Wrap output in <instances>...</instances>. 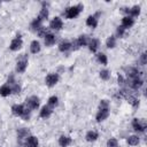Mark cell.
I'll return each instance as SVG.
<instances>
[{
    "instance_id": "cell-33",
    "label": "cell",
    "mask_w": 147,
    "mask_h": 147,
    "mask_svg": "<svg viewBox=\"0 0 147 147\" xmlns=\"http://www.w3.org/2000/svg\"><path fill=\"white\" fill-rule=\"evenodd\" d=\"M117 34H118V37H122L124 34V28L123 26H118L117 28Z\"/></svg>"
},
{
    "instance_id": "cell-20",
    "label": "cell",
    "mask_w": 147,
    "mask_h": 147,
    "mask_svg": "<svg viewBox=\"0 0 147 147\" xmlns=\"http://www.w3.org/2000/svg\"><path fill=\"white\" fill-rule=\"evenodd\" d=\"M86 24L88 26H92V28H95L98 25V18L95 16H88L87 20H86Z\"/></svg>"
},
{
    "instance_id": "cell-10",
    "label": "cell",
    "mask_w": 147,
    "mask_h": 147,
    "mask_svg": "<svg viewBox=\"0 0 147 147\" xmlns=\"http://www.w3.org/2000/svg\"><path fill=\"white\" fill-rule=\"evenodd\" d=\"M123 11L127 13L130 15V17H134V16H138L140 14V7L139 6H133L131 9H127V8H123Z\"/></svg>"
},
{
    "instance_id": "cell-7",
    "label": "cell",
    "mask_w": 147,
    "mask_h": 147,
    "mask_svg": "<svg viewBox=\"0 0 147 147\" xmlns=\"http://www.w3.org/2000/svg\"><path fill=\"white\" fill-rule=\"evenodd\" d=\"M57 80H59V75L57 74H49V75H47V77L45 79L47 86H49V87L54 86L57 83Z\"/></svg>"
},
{
    "instance_id": "cell-12",
    "label": "cell",
    "mask_w": 147,
    "mask_h": 147,
    "mask_svg": "<svg viewBox=\"0 0 147 147\" xmlns=\"http://www.w3.org/2000/svg\"><path fill=\"white\" fill-rule=\"evenodd\" d=\"M108 115H109V110H108V108L100 109L99 113L96 114V121H98V122H102V121H105V119L108 117Z\"/></svg>"
},
{
    "instance_id": "cell-28",
    "label": "cell",
    "mask_w": 147,
    "mask_h": 147,
    "mask_svg": "<svg viewBox=\"0 0 147 147\" xmlns=\"http://www.w3.org/2000/svg\"><path fill=\"white\" fill-rule=\"evenodd\" d=\"M57 103H59V99H57V96H51L49 99H48V106H51V107H55V106H57Z\"/></svg>"
},
{
    "instance_id": "cell-4",
    "label": "cell",
    "mask_w": 147,
    "mask_h": 147,
    "mask_svg": "<svg viewBox=\"0 0 147 147\" xmlns=\"http://www.w3.org/2000/svg\"><path fill=\"white\" fill-rule=\"evenodd\" d=\"M146 122L142 121V119H138V118H134L133 122H132V126L136 131H139V132H144L145 129H146Z\"/></svg>"
},
{
    "instance_id": "cell-26",
    "label": "cell",
    "mask_w": 147,
    "mask_h": 147,
    "mask_svg": "<svg viewBox=\"0 0 147 147\" xmlns=\"http://www.w3.org/2000/svg\"><path fill=\"white\" fill-rule=\"evenodd\" d=\"M107 47L108 48H114L115 47V45H116V39H115V37L114 36H110L108 39H107Z\"/></svg>"
},
{
    "instance_id": "cell-23",
    "label": "cell",
    "mask_w": 147,
    "mask_h": 147,
    "mask_svg": "<svg viewBox=\"0 0 147 147\" xmlns=\"http://www.w3.org/2000/svg\"><path fill=\"white\" fill-rule=\"evenodd\" d=\"M70 48H71V44L68 42V41H62V42L59 45V49H60L61 52H67V51H69Z\"/></svg>"
},
{
    "instance_id": "cell-2",
    "label": "cell",
    "mask_w": 147,
    "mask_h": 147,
    "mask_svg": "<svg viewBox=\"0 0 147 147\" xmlns=\"http://www.w3.org/2000/svg\"><path fill=\"white\" fill-rule=\"evenodd\" d=\"M83 5H77V6H72V7H69V8H67L65 9V11L63 13L64 14V16L67 17V18H75V17H77L79 14H80V11L83 10Z\"/></svg>"
},
{
    "instance_id": "cell-5",
    "label": "cell",
    "mask_w": 147,
    "mask_h": 147,
    "mask_svg": "<svg viewBox=\"0 0 147 147\" xmlns=\"http://www.w3.org/2000/svg\"><path fill=\"white\" fill-rule=\"evenodd\" d=\"M26 106L29 109H37L39 107V98L36 95H32L26 99Z\"/></svg>"
},
{
    "instance_id": "cell-15",
    "label": "cell",
    "mask_w": 147,
    "mask_h": 147,
    "mask_svg": "<svg viewBox=\"0 0 147 147\" xmlns=\"http://www.w3.org/2000/svg\"><path fill=\"white\" fill-rule=\"evenodd\" d=\"M51 114H52V108L48 107V106H44V107L41 108V110H40V117H42V118L49 117Z\"/></svg>"
},
{
    "instance_id": "cell-22",
    "label": "cell",
    "mask_w": 147,
    "mask_h": 147,
    "mask_svg": "<svg viewBox=\"0 0 147 147\" xmlns=\"http://www.w3.org/2000/svg\"><path fill=\"white\" fill-rule=\"evenodd\" d=\"M98 46H99V41L96 39H91L88 41V48L91 52H95L98 49Z\"/></svg>"
},
{
    "instance_id": "cell-19",
    "label": "cell",
    "mask_w": 147,
    "mask_h": 147,
    "mask_svg": "<svg viewBox=\"0 0 147 147\" xmlns=\"http://www.w3.org/2000/svg\"><path fill=\"white\" fill-rule=\"evenodd\" d=\"M47 17H48V9L44 7V8L40 10V14H39V16L37 17V20L40 21V22H42L44 20H47Z\"/></svg>"
},
{
    "instance_id": "cell-24",
    "label": "cell",
    "mask_w": 147,
    "mask_h": 147,
    "mask_svg": "<svg viewBox=\"0 0 147 147\" xmlns=\"http://www.w3.org/2000/svg\"><path fill=\"white\" fill-rule=\"evenodd\" d=\"M127 144L131 145V146H136L139 144V138L137 136H130L127 138Z\"/></svg>"
},
{
    "instance_id": "cell-18",
    "label": "cell",
    "mask_w": 147,
    "mask_h": 147,
    "mask_svg": "<svg viewBox=\"0 0 147 147\" xmlns=\"http://www.w3.org/2000/svg\"><path fill=\"white\" fill-rule=\"evenodd\" d=\"M30 51H31V53H33V54H37V53L40 51V45H39V42H38L37 40H33V41L31 42V45H30Z\"/></svg>"
},
{
    "instance_id": "cell-25",
    "label": "cell",
    "mask_w": 147,
    "mask_h": 147,
    "mask_svg": "<svg viewBox=\"0 0 147 147\" xmlns=\"http://www.w3.org/2000/svg\"><path fill=\"white\" fill-rule=\"evenodd\" d=\"M29 134V130L28 129H20L17 131V136H18V139H23V138H26Z\"/></svg>"
},
{
    "instance_id": "cell-21",
    "label": "cell",
    "mask_w": 147,
    "mask_h": 147,
    "mask_svg": "<svg viewBox=\"0 0 147 147\" xmlns=\"http://www.w3.org/2000/svg\"><path fill=\"white\" fill-rule=\"evenodd\" d=\"M99 137V134H98V132H95V131H88L87 133H86V140L87 141H94V140H96V138Z\"/></svg>"
},
{
    "instance_id": "cell-14",
    "label": "cell",
    "mask_w": 147,
    "mask_h": 147,
    "mask_svg": "<svg viewBox=\"0 0 147 147\" xmlns=\"http://www.w3.org/2000/svg\"><path fill=\"white\" fill-rule=\"evenodd\" d=\"M71 144V138L70 137H67V136H61L60 139H59V145L61 147H67Z\"/></svg>"
},
{
    "instance_id": "cell-17",
    "label": "cell",
    "mask_w": 147,
    "mask_h": 147,
    "mask_svg": "<svg viewBox=\"0 0 147 147\" xmlns=\"http://www.w3.org/2000/svg\"><path fill=\"white\" fill-rule=\"evenodd\" d=\"M10 93H11V88H10L9 85H2V86L0 87V95L7 96V95H9Z\"/></svg>"
},
{
    "instance_id": "cell-32",
    "label": "cell",
    "mask_w": 147,
    "mask_h": 147,
    "mask_svg": "<svg viewBox=\"0 0 147 147\" xmlns=\"http://www.w3.org/2000/svg\"><path fill=\"white\" fill-rule=\"evenodd\" d=\"M108 105H109V103H108L107 100H102V101L100 102V106H99V107H100V109H105V108H108Z\"/></svg>"
},
{
    "instance_id": "cell-8",
    "label": "cell",
    "mask_w": 147,
    "mask_h": 147,
    "mask_svg": "<svg viewBox=\"0 0 147 147\" xmlns=\"http://www.w3.org/2000/svg\"><path fill=\"white\" fill-rule=\"evenodd\" d=\"M21 47H22V39L20 37L13 39L11 42H10V45H9V48L11 51H18Z\"/></svg>"
},
{
    "instance_id": "cell-6",
    "label": "cell",
    "mask_w": 147,
    "mask_h": 147,
    "mask_svg": "<svg viewBox=\"0 0 147 147\" xmlns=\"http://www.w3.org/2000/svg\"><path fill=\"white\" fill-rule=\"evenodd\" d=\"M86 44H87V38H86V36H80L77 40H75V41L71 44V48H74V49H78L79 47L85 46Z\"/></svg>"
},
{
    "instance_id": "cell-29",
    "label": "cell",
    "mask_w": 147,
    "mask_h": 147,
    "mask_svg": "<svg viewBox=\"0 0 147 147\" xmlns=\"http://www.w3.org/2000/svg\"><path fill=\"white\" fill-rule=\"evenodd\" d=\"M100 77H101V79H103V80H108L109 79V77H110V72L108 71V70H101L100 71Z\"/></svg>"
},
{
    "instance_id": "cell-27",
    "label": "cell",
    "mask_w": 147,
    "mask_h": 147,
    "mask_svg": "<svg viewBox=\"0 0 147 147\" xmlns=\"http://www.w3.org/2000/svg\"><path fill=\"white\" fill-rule=\"evenodd\" d=\"M96 59H98V61H99L101 64H107V62H108L107 56H106L103 53H99V54L96 55Z\"/></svg>"
},
{
    "instance_id": "cell-31",
    "label": "cell",
    "mask_w": 147,
    "mask_h": 147,
    "mask_svg": "<svg viewBox=\"0 0 147 147\" xmlns=\"http://www.w3.org/2000/svg\"><path fill=\"white\" fill-rule=\"evenodd\" d=\"M11 84H13V87H10V88H11V92H14V93H20V91H21L20 85H17L16 83H11Z\"/></svg>"
},
{
    "instance_id": "cell-11",
    "label": "cell",
    "mask_w": 147,
    "mask_h": 147,
    "mask_svg": "<svg viewBox=\"0 0 147 147\" xmlns=\"http://www.w3.org/2000/svg\"><path fill=\"white\" fill-rule=\"evenodd\" d=\"M49 26H51L53 30H61V29H62V26H63L62 20H61L60 17H55V18L51 22Z\"/></svg>"
},
{
    "instance_id": "cell-3",
    "label": "cell",
    "mask_w": 147,
    "mask_h": 147,
    "mask_svg": "<svg viewBox=\"0 0 147 147\" xmlns=\"http://www.w3.org/2000/svg\"><path fill=\"white\" fill-rule=\"evenodd\" d=\"M26 65H28V57H26V55H25V54H23V55H22V57L17 61L16 71H17V72H20V74L24 72V71H25V69H26Z\"/></svg>"
},
{
    "instance_id": "cell-16",
    "label": "cell",
    "mask_w": 147,
    "mask_h": 147,
    "mask_svg": "<svg viewBox=\"0 0 147 147\" xmlns=\"http://www.w3.org/2000/svg\"><path fill=\"white\" fill-rule=\"evenodd\" d=\"M55 42V36L52 33H47L45 36V45L46 46H52Z\"/></svg>"
},
{
    "instance_id": "cell-1",
    "label": "cell",
    "mask_w": 147,
    "mask_h": 147,
    "mask_svg": "<svg viewBox=\"0 0 147 147\" xmlns=\"http://www.w3.org/2000/svg\"><path fill=\"white\" fill-rule=\"evenodd\" d=\"M11 111H13L14 115L21 116L25 121H28L30 118V110L28 108H25L23 105H14L11 107Z\"/></svg>"
},
{
    "instance_id": "cell-9",
    "label": "cell",
    "mask_w": 147,
    "mask_h": 147,
    "mask_svg": "<svg viewBox=\"0 0 147 147\" xmlns=\"http://www.w3.org/2000/svg\"><path fill=\"white\" fill-rule=\"evenodd\" d=\"M38 146V139L33 136L26 137V140L24 142V147H37Z\"/></svg>"
},
{
    "instance_id": "cell-13",
    "label": "cell",
    "mask_w": 147,
    "mask_h": 147,
    "mask_svg": "<svg viewBox=\"0 0 147 147\" xmlns=\"http://www.w3.org/2000/svg\"><path fill=\"white\" fill-rule=\"evenodd\" d=\"M133 23H134V21H133L132 17H130V16H125V17H123V20H122V25H121V26H123L124 29H126V28H131V26L133 25Z\"/></svg>"
},
{
    "instance_id": "cell-30",
    "label": "cell",
    "mask_w": 147,
    "mask_h": 147,
    "mask_svg": "<svg viewBox=\"0 0 147 147\" xmlns=\"http://www.w3.org/2000/svg\"><path fill=\"white\" fill-rule=\"evenodd\" d=\"M117 146H118V142L115 138H110L107 141V147H117Z\"/></svg>"
},
{
    "instance_id": "cell-34",
    "label": "cell",
    "mask_w": 147,
    "mask_h": 147,
    "mask_svg": "<svg viewBox=\"0 0 147 147\" xmlns=\"http://www.w3.org/2000/svg\"><path fill=\"white\" fill-rule=\"evenodd\" d=\"M141 63H142V64L146 63V53H142V54H141Z\"/></svg>"
}]
</instances>
